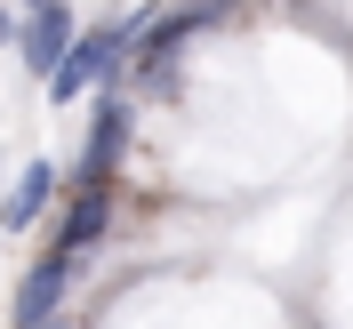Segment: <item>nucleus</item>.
Returning a JSON list of instances; mask_svg holds the SVG:
<instances>
[{"label": "nucleus", "instance_id": "nucleus-1", "mask_svg": "<svg viewBox=\"0 0 353 329\" xmlns=\"http://www.w3.org/2000/svg\"><path fill=\"white\" fill-rule=\"evenodd\" d=\"M129 41L137 32H81V41L65 48V65L48 72V105H72V97H88V88H105L112 72L129 65Z\"/></svg>", "mask_w": 353, "mask_h": 329}, {"label": "nucleus", "instance_id": "nucleus-2", "mask_svg": "<svg viewBox=\"0 0 353 329\" xmlns=\"http://www.w3.org/2000/svg\"><path fill=\"white\" fill-rule=\"evenodd\" d=\"M72 41H81V24H72V8H65V0H41V8L24 17V32H17L24 65L41 72V81H48L57 65H65V48H72Z\"/></svg>", "mask_w": 353, "mask_h": 329}, {"label": "nucleus", "instance_id": "nucleus-3", "mask_svg": "<svg viewBox=\"0 0 353 329\" xmlns=\"http://www.w3.org/2000/svg\"><path fill=\"white\" fill-rule=\"evenodd\" d=\"M121 153H129V105H121V97H112V81H105L97 121H88V153H81V185H105Z\"/></svg>", "mask_w": 353, "mask_h": 329}, {"label": "nucleus", "instance_id": "nucleus-4", "mask_svg": "<svg viewBox=\"0 0 353 329\" xmlns=\"http://www.w3.org/2000/svg\"><path fill=\"white\" fill-rule=\"evenodd\" d=\"M72 265H81V257H57V249H48V257L32 265V273H24V289H17V329H41V321H57Z\"/></svg>", "mask_w": 353, "mask_h": 329}, {"label": "nucleus", "instance_id": "nucleus-5", "mask_svg": "<svg viewBox=\"0 0 353 329\" xmlns=\"http://www.w3.org/2000/svg\"><path fill=\"white\" fill-rule=\"evenodd\" d=\"M201 17H209V8H185V17H153V24H145V32H137V57H129V65L145 72V81H169L176 48L193 41V24H201Z\"/></svg>", "mask_w": 353, "mask_h": 329}, {"label": "nucleus", "instance_id": "nucleus-6", "mask_svg": "<svg viewBox=\"0 0 353 329\" xmlns=\"http://www.w3.org/2000/svg\"><path fill=\"white\" fill-rule=\"evenodd\" d=\"M105 217H112V193L105 185H88L81 201H72V217H65V233H57V257H81L97 233H105Z\"/></svg>", "mask_w": 353, "mask_h": 329}, {"label": "nucleus", "instance_id": "nucleus-7", "mask_svg": "<svg viewBox=\"0 0 353 329\" xmlns=\"http://www.w3.org/2000/svg\"><path fill=\"white\" fill-rule=\"evenodd\" d=\"M48 193H57V169L48 161H32V169L17 177V193H8V209H0V225H32L48 209Z\"/></svg>", "mask_w": 353, "mask_h": 329}, {"label": "nucleus", "instance_id": "nucleus-8", "mask_svg": "<svg viewBox=\"0 0 353 329\" xmlns=\"http://www.w3.org/2000/svg\"><path fill=\"white\" fill-rule=\"evenodd\" d=\"M201 8H209V17H217V8H225V0H201Z\"/></svg>", "mask_w": 353, "mask_h": 329}, {"label": "nucleus", "instance_id": "nucleus-9", "mask_svg": "<svg viewBox=\"0 0 353 329\" xmlns=\"http://www.w3.org/2000/svg\"><path fill=\"white\" fill-rule=\"evenodd\" d=\"M41 329H65V321H41Z\"/></svg>", "mask_w": 353, "mask_h": 329}, {"label": "nucleus", "instance_id": "nucleus-10", "mask_svg": "<svg viewBox=\"0 0 353 329\" xmlns=\"http://www.w3.org/2000/svg\"><path fill=\"white\" fill-rule=\"evenodd\" d=\"M24 8H41V0H24Z\"/></svg>", "mask_w": 353, "mask_h": 329}]
</instances>
